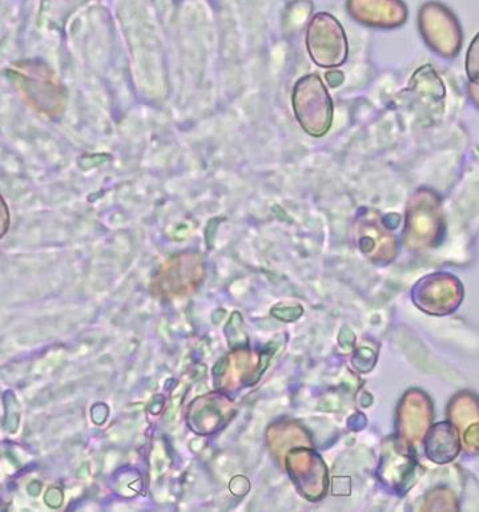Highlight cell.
Here are the masks:
<instances>
[{"instance_id":"obj_6","label":"cell","mask_w":479,"mask_h":512,"mask_svg":"<svg viewBox=\"0 0 479 512\" xmlns=\"http://www.w3.org/2000/svg\"><path fill=\"white\" fill-rule=\"evenodd\" d=\"M326 82L329 83L330 87H338L344 83V74L340 71H330L326 74Z\"/></svg>"},{"instance_id":"obj_1","label":"cell","mask_w":479,"mask_h":512,"mask_svg":"<svg viewBox=\"0 0 479 512\" xmlns=\"http://www.w3.org/2000/svg\"><path fill=\"white\" fill-rule=\"evenodd\" d=\"M12 84L32 110L56 120L64 114L67 91L55 72L40 60H22L6 71Z\"/></svg>"},{"instance_id":"obj_5","label":"cell","mask_w":479,"mask_h":512,"mask_svg":"<svg viewBox=\"0 0 479 512\" xmlns=\"http://www.w3.org/2000/svg\"><path fill=\"white\" fill-rule=\"evenodd\" d=\"M348 10L358 22L372 27L401 26L408 15L402 0H348Z\"/></svg>"},{"instance_id":"obj_3","label":"cell","mask_w":479,"mask_h":512,"mask_svg":"<svg viewBox=\"0 0 479 512\" xmlns=\"http://www.w3.org/2000/svg\"><path fill=\"white\" fill-rule=\"evenodd\" d=\"M307 47L313 62L320 67H338L348 58L344 28L328 12H319L312 19L308 27Z\"/></svg>"},{"instance_id":"obj_4","label":"cell","mask_w":479,"mask_h":512,"mask_svg":"<svg viewBox=\"0 0 479 512\" xmlns=\"http://www.w3.org/2000/svg\"><path fill=\"white\" fill-rule=\"evenodd\" d=\"M420 30L428 40L430 47L442 52L460 50L461 27L453 12L444 4L426 3L420 11Z\"/></svg>"},{"instance_id":"obj_2","label":"cell","mask_w":479,"mask_h":512,"mask_svg":"<svg viewBox=\"0 0 479 512\" xmlns=\"http://www.w3.org/2000/svg\"><path fill=\"white\" fill-rule=\"evenodd\" d=\"M293 111L297 122L311 136L321 137L333 120V103L319 75L304 76L293 88Z\"/></svg>"}]
</instances>
